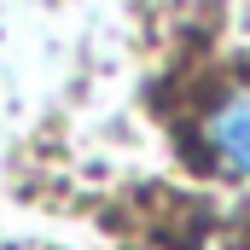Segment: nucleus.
Segmentation results:
<instances>
[{
	"label": "nucleus",
	"mask_w": 250,
	"mask_h": 250,
	"mask_svg": "<svg viewBox=\"0 0 250 250\" xmlns=\"http://www.w3.org/2000/svg\"><path fill=\"white\" fill-rule=\"evenodd\" d=\"M204 151L221 175L250 181V87L227 93L209 117H204Z\"/></svg>",
	"instance_id": "1"
}]
</instances>
